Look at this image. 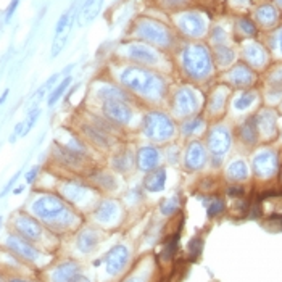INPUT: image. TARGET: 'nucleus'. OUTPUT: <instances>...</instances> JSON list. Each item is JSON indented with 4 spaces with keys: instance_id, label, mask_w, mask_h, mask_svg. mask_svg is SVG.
Returning <instances> with one entry per match:
<instances>
[{
    "instance_id": "obj_42",
    "label": "nucleus",
    "mask_w": 282,
    "mask_h": 282,
    "mask_svg": "<svg viewBox=\"0 0 282 282\" xmlns=\"http://www.w3.org/2000/svg\"><path fill=\"white\" fill-rule=\"evenodd\" d=\"M202 250H203V240L200 237H194L189 242V255L192 260H195L197 256H200Z\"/></svg>"
},
{
    "instance_id": "obj_25",
    "label": "nucleus",
    "mask_w": 282,
    "mask_h": 282,
    "mask_svg": "<svg viewBox=\"0 0 282 282\" xmlns=\"http://www.w3.org/2000/svg\"><path fill=\"white\" fill-rule=\"evenodd\" d=\"M103 2L105 0H84L81 10L78 12V18H76L78 26L86 28L92 21H95V18L98 17V13H100L103 7Z\"/></svg>"
},
{
    "instance_id": "obj_17",
    "label": "nucleus",
    "mask_w": 282,
    "mask_h": 282,
    "mask_svg": "<svg viewBox=\"0 0 282 282\" xmlns=\"http://www.w3.org/2000/svg\"><path fill=\"white\" fill-rule=\"evenodd\" d=\"M162 162V152L155 146H144L135 154V168L140 173H150L157 170Z\"/></svg>"
},
{
    "instance_id": "obj_33",
    "label": "nucleus",
    "mask_w": 282,
    "mask_h": 282,
    "mask_svg": "<svg viewBox=\"0 0 282 282\" xmlns=\"http://www.w3.org/2000/svg\"><path fill=\"white\" fill-rule=\"evenodd\" d=\"M181 207V200L178 195H173L170 199H165L162 203H160V213L163 216H173Z\"/></svg>"
},
{
    "instance_id": "obj_7",
    "label": "nucleus",
    "mask_w": 282,
    "mask_h": 282,
    "mask_svg": "<svg viewBox=\"0 0 282 282\" xmlns=\"http://www.w3.org/2000/svg\"><path fill=\"white\" fill-rule=\"evenodd\" d=\"M4 248L13 256H17L20 261L25 263H37L42 256L41 250L36 247V243L26 240L17 232H9L5 235Z\"/></svg>"
},
{
    "instance_id": "obj_55",
    "label": "nucleus",
    "mask_w": 282,
    "mask_h": 282,
    "mask_svg": "<svg viewBox=\"0 0 282 282\" xmlns=\"http://www.w3.org/2000/svg\"><path fill=\"white\" fill-rule=\"evenodd\" d=\"M7 282H31V280H28V279H23V277H12L9 279Z\"/></svg>"
},
{
    "instance_id": "obj_22",
    "label": "nucleus",
    "mask_w": 282,
    "mask_h": 282,
    "mask_svg": "<svg viewBox=\"0 0 282 282\" xmlns=\"http://www.w3.org/2000/svg\"><path fill=\"white\" fill-rule=\"evenodd\" d=\"M100 243V232L95 229H82L76 235V250L82 255H89L98 247Z\"/></svg>"
},
{
    "instance_id": "obj_24",
    "label": "nucleus",
    "mask_w": 282,
    "mask_h": 282,
    "mask_svg": "<svg viewBox=\"0 0 282 282\" xmlns=\"http://www.w3.org/2000/svg\"><path fill=\"white\" fill-rule=\"evenodd\" d=\"M134 165H135V157L129 147L118 149L110 160V166L119 174H126L129 171H132Z\"/></svg>"
},
{
    "instance_id": "obj_6",
    "label": "nucleus",
    "mask_w": 282,
    "mask_h": 282,
    "mask_svg": "<svg viewBox=\"0 0 282 282\" xmlns=\"http://www.w3.org/2000/svg\"><path fill=\"white\" fill-rule=\"evenodd\" d=\"M50 160L57 168H63V170L70 171V173L89 171L90 168H92L89 160L76 155L74 152L68 150L58 140H53L52 147H50Z\"/></svg>"
},
{
    "instance_id": "obj_18",
    "label": "nucleus",
    "mask_w": 282,
    "mask_h": 282,
    "mask_svg": "<svg viewBox=\"0 0 282 282\" xmlns=\"http://www.w3.org/2000/svg\"><path fill=\"white\" fill-rule=\"evenodd\" d=\"M253 170L258 176H261V178H268V176H271V174H274L277 170L276 154L271 150L260 152V154H258L253 160Z\"/></svg>"
},
{
    "instance_id": "obj_3",
    "label": "nucleus",
    "mask_w": 282,
    "mask_h": 282,
    "mask_svg": "<svg viewBox=\"0 0 282 282\" xmlns=\"http://www.w3.org/2000/svg\"><path fill=\"white\" fill-rule=\"evenodd\" d=\"M140 131L142 135L150 142L168 144L176 135V123H174L173 116H170L168 113L154 110L142 116Z\"/></svg>"
},
{
    "instance_id": "obj_31",
    "label": "nucleus",
    "mask_w": 282,
    "mask_h": 282,
    "mask_svg": "<svg viewBox=\"0 0 282 282\" xmlns=\"http://www.w3.org/2000/svg\"><path fill=\"white\" fill-rule=\"evenodd\" d=\"M248 176V166L242 160H235L227 166V178L232 181H243Z\"/></svg>"
},
{
    "instance_id": "obj_21",
    "label": "nucleus",
    "mask_w": 282,
    "mask_h": 282,
    "mask_svg": "<svg viewBox=\"0 0 282 282\" xmlns=\"http://www.w3.org/2000/svg\"><path fill=\"white\" fill-rule=\"evenodd\" d=\"M87 179L90 181L92 186L105 190V192H113L118 187V181L115 178V174L106 170H94V168H90L87 171Z\"/></svg>"
},
{
    "instance_id": "obj_54",
    "label": "nucleus",
    "mask_w": 282,
    "mask_h": 282,
    "mask_svg": "<svg viewBox=\"0 0 282 282\" xmlns=\"http://www.w3.org/2000/svg\"><path fill=\"white\" fill-rule=\"evenodd\" d=\"M9 94H10V90H9V89H5V90H4V94L0 95V105H4V103L7 102V98H9Z\"/></svg>"
},
{
    "instance_id": "obj_35",
    "label": "nucleus",
    "mask_w": 282,
    "mask_h": 282,
    "mask_svg": "<svg viewBox=\"0 0 282 282\" xmlns=\"http://www.w3.org/2000/svg\"><path fill=\"white\" fill-rule=\"evenodd\" d=\"M73 12L74 9H70L68 12H65L62 17L57 21V28H55V36H60L63 33H70L71 29V20H73Z\"/></svg>"
},
{
    "instance_id": "obj_28",
    "label": "nucleus",
    "mask_w": 282,
    "mask_h": 282,
    "mask_svg": "<svg viewBox=\"0 0 282 282\" xmlns=\"http://www.w3.org/2000/svg\"><path fill=\"white\" fill-rule=\"evenodd\" d=\"M203 127H205V119L199 115H194L190 118L182 119L179 131L184 137H194L197 134H200Z\"/></svg>"
},
{
    "instance_id": "obj_12",
    "label": "nucleus",
    "mask_w": 282,
    "mask_h": 282,
    "mask_svg": "<svg viewBox=\"0 0 282 282\" xmlns=\"http://www.w3.org/2000/svg\"><path fill=\"white\" fill-rule=\"evenodd\" d=\"M100 111H102V116H105L118 127H126L131 124L134 119V110L131 106V102H123V100L102 102Z\"/></svg>"
},
{
    "instance_id": "obj_13",
    "label": "nucleus",
    "mask_w": 282,
    "mask_h": 282,
    "mask_svg": "<svg viewBox=\"0 0 282 282\" xmlns=\"http://www.w3.org/2000/svg\"><path fill=\"white\" fill-rule=\"evenodd\" d=\"M76 132H78L82 137V139L86 140L90 147H94V149L110 150L113 146H115V135H111L108 132L102 131V129H98L92 123H89L87 119L79 121Z\"/></svg>"
},
{
    "instance_id": "obj_36",
    "label": "nucleus",
    "mask_w": 282,
    "mask_h": 282,
    "mask_svg": "<svg viewBox=\"0 0 282 282\" xmlns=\"http://www.w3.org/2000/svg\"><path fill=\"white\" fill-rule=\"evenodd\" d=\"M231 79H232L234 84H239V86H243V84H248V82L251 81V73L247 70L245 66H237L235 70H232Z\"/></svg>"
},
{
    "instance_id": "obj_4",
    "label": "nucleus",
    "mask_w": 282,
    "mask_h": 282,
    "mask_svg": "<svg viewBox=\"0 0 282 282\" xmlns=\"http://www.w3.org/2000/svg\"><path fill=\"white\" fill-rule=\"evenodd\" d=\"M182 68L186 74L194 81H202L208 78L213 63L207 47L202 44H190L182 50Z\"/></svg>"
},
{
    "instance_id": "obj_29",
    "label": "nucleus",
    "mask_w": 282,
    "mask_h": 282,
    "mask_svg": "<svg viewBox=\"0 0 282 282\" xmlns=\"http://www.w3.org/2000/svg\"><path fill=\"white\" fill-rule=\"evenodd\" d=\"M71 82H73L71 76H65V78L50 90V94L47 95V105L50 106V108H52V106H55L60 100H62L63 95L66 94L68 87L71 86Z\"/></svg>"
},
{
    "instance_id": "obj_23",
    "label": "nucleus",
    "mask_w": 282,
    "mask_h": 282,
    "mask_svg": "<svg viewBox=\"0 0 282 282\" xmlns=\"http://www.w3.org/2000/svg\"><path fill=\"white\" fill-rule=\"evenodd\" d=\"M78 274H81V264L74 260H66L53 268L50 279L52 282H73Z\"/></svg>"
},
{
    "instance_id": "obj_15",
    "label": "nucleus",
    "mask_w": 282,
    "mask_h": 282,
    "mask_svg": "<svg viewBox=\"0 0 282 282\" xmlns=\"http://www.w3.org/2000/svg\"><path fill=\"white\" fill-rule=\"evenodd\" d=\"M102 261L105 263V271L110 276H118L129 261V250L124 245H115L106 251Z\"/></svg>"
},
{
    "instance_id": "obj_52",
    "label": "nucleus",
    "mask_w": 282,
    "mask_h": 282,
    "mask_svg": "<svg viewBox=\"0 0 282 282\" xmlns=\"http://www.w3.org/2000/svg\"><path fill=\"white\" fill-rule=\"evenodd\" d=\"M163 2H165L166 5H171V7H178V5H182V4L189 2V0H163Z\"/></svg>"
},
{
    "instance_id": "obj_19",
    "label": "nucleus",
    "mask_w": 282,
    "mask_h": 282,
    "mask_svg": "<svg viewBox=\"0 0 282 282\" xmlns=\"http://www.w3.org/2000/svg\"><path fill=\"white\" fill-rule=\"evenodd\" d=\"M127 57L140 65H157L158 53L146 44H131L127 45Z\"/></svg>"
},
{
    "instance_id": "obj_53",
    "label": "nucleus",
    "mask_w": 282,
    "mask_h": 282,
    "mask_svg": "<svg viewBox=\"0 0 282 282\" xmlns=\"http://www.w3.org/2000/svg\"><path fill=\"white\" fill-rule=\"evenodd\" d=\"M73 282H90V279L87 276H84V274H78V276L74 277Z\"/></svg>"
},
{
    "instance_id": "obj_20",
    "label": "nucleus",
    "mask_w": 282,
    "mask_h": 282,
    "mask_svg": "<svg viewBox=\"0 0 282 282\" xmlns=\"http://www.w3.org/2000/svg\"><path fill=\"white\" fill-rule=\"evenodd\" d=\"M118 215H119V203L111 199L102 200L94 208V218L102 224H110L113 221H116Z\"/></svg>"
},
{
    "instance_id": "obj_51",
    "label": "nucleus",
    "mask_w": 282,
    "mask_h": 282,
    "mask_svg": "<svg viewBox=\"0 0 282 282\" xmlns=\"http://www.w3.org/2000/svg\"><path fill=\"white\" fill-rule=\"evenodd\" d=\"M25 190H26V184H17V186H15V189L12 190V194L13 195H21Z\"/></svg>"
},
{
    "instance_id": "obj_5",
    "label": "nucleus",
    "mask_w": 282,
    "mask_h": 282,
    "mask_svg": "<svg viewBox=\"0 0 282 282\" xmlns=\"http://www.w3.org/2000/svg\"><path fill=\"white\" fill-rule=\"evenodd\" d=\"M58 194L74 208L86 207L95 194L92 184L81 178H65L60 182Z\"/></svg>"
},
{
    "instance_id": "obj_2",
    "label": "nucleus",
    "mask_w": 282,
    "mask_h": 282,
    "mask_svg": "<svg viewBox=\"0 0 282 282\" xmlns=\"http://www.w3.org/2000/svg\"><path fill=\"white\" fill-rule=\"evenodd\" d=\"M119 81L129 92H134L150 102H160L168 94L166 81L144 66L124 68L119 74Z\"/></svg>"
},
{
    "instance_id": "obj_1",
    "label": "nucleus",
    "mask_w": 282,
    "mask_h": 282,
    "mask_svg": "<svg viewBox=\"0 0 282 282\" xmlns=\"http://www.w3.org/2000/svg\"><path fill=\"white\" fill-rule=\"evenodd\" d=\"M29 211L55 234L71 231L81 223L76 210L58 192L37 194L29 203Z\"/></svg>"
},
{
    "instance_id": "obj_38",
    "label": "nucleus",
    "mask_w": 282,
    "mask_h": 282,
    "mask_svg": "<svg viewBox=\"0 0 282 282\" xmlns=\"http://www.w3.org/2000/svg\"><path fill=\"white\" fill-rule=\"evenodd\" d=\"M41 171H42V166L39 165H33L29 170L25 173V184L26 186H34L37 181L41 178Z\"/></svg>"
},
{
    "instance_id": "obj_8",
    "label": "nucleus",
    "mask_w": 282,
    "mask_h": 282,
    "mask_svg": "<svg viewBox=\"0 0 282 282\" xmlns=\"http://www.w3.org/2000/svg\"><path fill=\"white\" fill-rule=\"evenodd\" d=\"M232 137L229 129L223 124L213 126L207 134V150L210 152L211 163L215 166H219L223 163V158L231 149Z\"/></svg>"
},
{
    "instance_id": "obj_32",
    "label": "nucleus",
    "mask_w": 282,
    "mask_h": 282,
    "mask_svg": "<svg viewBox=\"0 0 282 282\" xmlns=\"http://www.w3.org/2000/svg\"><path fill=\"white\" fill-rule=\"evenodd\" d=\"M41 108L39 106H36V108H29L28 110V115L23 119V126H25V131H23V137H26L29 132L33 131L34 126L37 124V121L41 118Z\"/></svg>"
},
{
    "instance_id": "obj_16",
    "label": "nucleus",
    "mask_w": 282,
    "mask_h": 282,
    "mask_svg": "<svg viewBox=\"0 0 282 282\" xmlns=\"http://www.w3.org/2000/svg\"><path fill=\"white\" fill-rule=\"evenodd\" d=\"M178 26L187 37H200L207 31V23L200 13L186 12L178 18Z\"/></svg>"
},
{
    "instance_id": "obj_34",
    "label": "nucleus",
    "mask_w": 282,
    "mask_h": 282,
    "mask_svg": "<svg viewBox=\"0 0 282 282\" xmlns=\"http://www.w3.org/2000/svg\"><path fill=\"white\" fill-rule=\"evenodd\" d=\"M179 231L178 232H174L170 240H168L165 243V247H163V251H162V256L165 258V260H171V258L176 255V251H178V245H179Z\"/></svg>"
},
{
    "instance_id": "obj_39",
    "label": "nucleus",
    "mask_w": 282,
    "mask_h": 282,
    "mask_svg": "<svg viewBox=\"0 0 282 282\" xmlns=\"http://www.w3.org/2000/svg\"><path fill=\"white\" fill-rule=\"evenodd\" d=\"M68 34L70 33H63L60 36H55V39H53V44H52V58L58 57L60 52L65 49V45L68 42Z\"/></svg>"
},
{
    "instance_id": "obj_47",
    "label": "nucleus",
    "mask_w": 282,
    "mask_h": 282,
    "mask_svg": "<svg viewBox=\"0 0 282 282\" xmlns=\"http://www.w3.org/2000/svg\"><path fill=\"white\" fill-rule=\"evenodd\" d=\"M144 197V186L140 187V186H137V187H134L131 192H129V195H127V200L129 202H137V200H140Z\"/></svg>"
},
{
    "instance_id": "obj_43",
    "label": "nucleus",
    "mask_w": 282,
    "mask_h": 282,
    "mask_svg": "<svg viewBox=\"0 0 282 282\" xmlns=\"http://www.w3.org/2000/svg\"><path fill=\"white\" fill-rule=\"evenodd\" d=\"M258 20L264 25H271V23L276 20V13L271 9V7H263V9L258 10Z\"/></svg>"
},
{
    "instance_id": "obj_41",
    "label": "nucleus",
    "mask_w": 282,
    "mask_h": 282,
    "mask_svg": "<svg viewBox=\"0 0 282 282\" xmlns=\"http://www.w3.org/2000/svg\"><path fill=\"white\" fill-rule=\"evenodd\" d=\"M234 58V53L227 47H218L216 49V60L219 65H229Z\"/></svg>"
},
{
    "instance_id": "obj_26",
    "label": "nucleus",
    "mask_w": 282,
    "mask_h": 282,
    "mask_svg": "<svg viewBox=\"0 0 282 282\" xmlns=\"http://www.w3.org/2000/svg\"><path fill=\"white\" fill-rule=\"evenodd\" d=\"M95 97L98 102H108V100H123V102H131L129 100V94L121 87L115 86V84L102 82L100 86L95 87Z\"/></svg>"
},
{
    "instance_id": "obj_37",
    "label": "nucleus",
    "mask_w": 282,
    "mask_h": 282,
    "mask_svg": "<svg viewBox=\"0 0 282 282\" xmlns=\"http://www.w3.org/2000/svg\"><path fill=\"white\" fill-rule=\"evenodd\" d=\"M224 211V202L221 199H208L207 203V215L208 218H215Z\"/></svg>"
},
{
    "instance_id": "obj_9",
    "label": "nucleus",
    "mask_w": 282,
    "mask_h": 282,
    "mask_svg": "<svg viewBox=\"0 0 282 282\" xmlns=\"http://www.w3.org/2000/svg\"><path fill=\"white\" fill-rule=\"evenodd\" d=\"M12 226H13V231L18 235L25 237L29 242L36 243V245L39 242H42L44 235H45L44 224L36 216L28 215L25 211L15 213L12 218Z\"/></svg>"
},
{
    "instance_id": "obj_50",
    "label": "nucleus",
    "mask_w": 282,
    "mask_h": 282,
    "mask_svg": "<svg viewBox=\"0 0 282 282\" xmlns=\"http://www.w3.org/2000/svg\"><path fill=\"white\" fill-rule=\"evenodd\" d=\"M240 25H242V29H243V31H245V33H248V34H253V33H255V28H253V25H251L250 21H245V20H243V21L240 23Z\"/></svg>"
},
{
    "instance_id": "obj_57",
    "label": "nucleus",
    "mask_w": 282,
    "mask_h": 282,
    "mask_svg": "<svg viewBox=\"0 0 282 282\" xmlns=\"http://www.w3.org/2000/svg\"><path fill=\"white\" fill-rule=\"evenodd\" d=\"M280 49H282V34H280Z\"/></svg>"
},
{
    "instance_id": "obj_14",
    "label": "nucleus",
    "mask_w": 282,
    "mask_h": 282,
    "mask_svg": "<svg viewBox=\"0 0 282 282\" xmlns=\"http://www.w3.org/2000/svg\"><path fill=\"white\" fill-rule=\"evenodd\" d=\"M210 162L208 150L200 140H190L184 152V168L187 171H200Z\"/></svg>"
},
{
    "instance_id": "obj_46",
    "label": "nucleus",
    "mask_w": 282,
    "mask_h": 282,
    "mask_svg": "<svg viewBox=\"0 0 282 282\" xmlns=\"http://www.w3.org/2000/svg\"><path fill=\"white\" fill-rule=\"evenodd\" d=\"M223 100L224 98L221 97V94H215L211 97V100H210V110L211 111H219L221 110V106H223Z\"/></svg>"
},
{
    "instance_id": "obj_27",
    "label": "nucleus",
    "mask_w": 282,
    "mask_h": 282,
    "mask_svg": "<svg viewBox=\"0 0 282 282\" xmlns=\"http://www.w3.org/2000/svg\"><path fill=\"white\" fill-rule=\"evenodd\" d=\"M144 189L150 194L162 192L166 186V170L163 166H158L157 170L147 173V176L144 178Z\"/></svg>"
},
{
    "instance_id": "obj_10",
    "label": "nucleus",
    "mask_w": 282,
    "mask_h": 282,
    "mask_svg": "<svg viewBox=\"0 0 282 282\" xmlns=\"http://www.w3.org/2000/svg\"><path fill=\"white\" fill-rule=\"evenodd\" d=\"M135 34L140 39L147 41L150 44L160 45V47H168L173 42V34L165 25L155 20L144 18L135 25Z\"/></svg>"
},
{
    "instance_id": "obj_49",
    "label": "nucleus",
    "mask_w": 282,
    "mask_h": 282,
    "mask_svg": "<svg viewBox=\"0 0 282 282\" xmlns=\"http://www.w3.org/2000/svg\"><path fill=\"white\" fill-rule=\"evenodd\" d=\"M243 194H245V190L239 186H234V187L227 189V195H231V197H242Z\"/></svg>"
},
{
    "instance_id": "obj_45",
    "label": "nucleus",
    "mask_w": 282,
    "mask_h": 282,
    "mask_svg": "<svg viewBox=\"0 0 282 282\" xmlns=\"http://www.w3.org/2000/svg\"><path fill=\"white\" fill-rule=\"evenodd\" d=\"M168 162H170L171 165H176L179 160H181V149L178 146H170L168 147Z\"/></svg>"
},
{
    "instance_id": "obj_48",
    "label": "nucleus",
    "mask_w": 282,
    "mask_h": 282,
    "mask_svg": "<svg viewBox=\"0 0 282 282\" xmlns=\"http://www.w3.org/2000/svg\"><path fill=\"white\" fill-rule=\"evenodd\" d=\"M18 5H20V0H12V2H10L9 9H7V12H5V21L7 23L13 18L15 12H17V9H18Z\"/></svg>"
},
{
    "instance_id": "obj_44",
    "label": "nucleus",
    "mask_w": 282,
    "mask_h": 282,
    "mask_svg": "<svg viewBox=\"0 0 282 282\" xmlns=\"http://www.w3.org/2000/svg\"><path fill=\"white\" fill-rule=\"evenodd\" d=\"M20 178H21V171H17L9 181H7V184L4 186V189L0 190V199H4V197H7V195L12 192V190L15 189V186L18 184V179H20Z\"/></svg>"
},
{
    "instance_id": "obj_56",
    "label": "nucleus",
    "mask_w": 282,
    "mask_h": 282,
    "mask_svg": "<svg viewBox=\"0 0 282 282\" xmlns=\"http://www.w3.org/2000/svg\"><path fill=\"white\" fill-rule=\"evenodd\" d=\"M124 282H144V279H140V277H129Z\"/></svg>"
},
{
    "instance_id": "obj_11",
    "label": "nucleus",
    "mask_w": 282,
    "mask_h": 282,
    "mask_svg": "<svg viewBox=\"0 0 282 282\" xmlns=\"http://www.w3.org/2000/svg\"><path fill=\"white\" fill-rule=\"evenodd\" d=\"M200 110L199 95L190 87H179L171 98V111L176 118H190Z\"/></svg>"
},
{
    "instance_id": "obj_40",
    "label": "nucleus",
    "mask_w": 282,
    "mask_h": 282,
    "mask_svg": "<svg viewBox=\"0 0 282 282\" xmlns=\"http://www.w3.org/2000/svg\"><path fill=\"white\" fill-rule=\"evenodd\" d=\"M253 100H255V94H251V92L242 94L240 97L235 98L234 106H235V110H245V108H248L251 103H253Z\"/></svg>"
},
{
    "instance_id": "obj_30",
    "label": "nucleus",
    "mask_w": 282,
    "mask_h": 282,
    "mask_svg": "<svg viewBox=\"0 0 282 282\" xmlns=\"http://www.w3.org/2000/svg\"><path fill=\"white\" fill-rule=\"evenodd\" d=\"M239 134H240V139L245 142V144H255L256 139H258L256 119L255 118H250L248 121H245V123L240 126Z\"/></svg>"
}]
</instances>
